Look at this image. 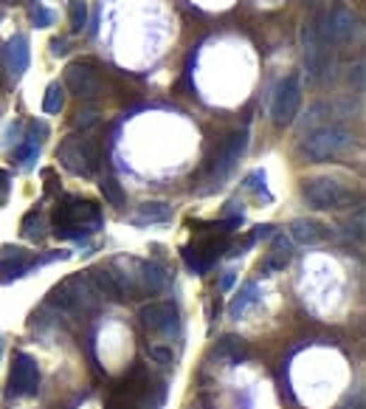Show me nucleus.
Listing matches in <instances>:
<instances>
[{
  "mask_svg": "<svg viewBox=\"0 0 366 409\" xmlns=\"http://www.w3.org/2000/svg\"><path fill=\"white\" fill-rule=\"evenodd\" d=\"M102 212L93 201H82V198H65L54 212V234L57 237H71V240H82L90 237L102 229Z\"/></svg>",
  "mask_w": 366,
  "mask_h": 409,
  "instance_id": "nucleus-1",
  "label": "nucleus"
},
{
  "mask_svg": "<svg viewBox=\"0 0 366 409\" xmlns=\"http://www.w3.org/2000/svg\"><path fill=\"white\" fill-rule=\"evenodd\" d=\"M355 142V136L341 127V125H327V127H319L313 130L305 142H302V156L307 161H327L333 156H341L344 150H350Z\"/></svg>",
  "mask_w": 366,
  "mask_h": 409,
  "instance_id": "nucleus-2",
  "label": "nucleus"
},
{
  "mask_svg": "<svg viewBox=\"0 0 366 409\" xmlns=\"http://www.w3.org/2000/svg\"><path fill=\"white\" fill-rule=\"evenodd\" d=\"M57 159L62 161V167L73 175H82V178H90L99 167V147L93 139L88 136H68L59 150H57Z\"/></svg>",
  "mask_w": 366,
  "mask_h": 409,
  "instance_id": "nucleus-3",
  "label": "nucleus"
},
{
  "mask_svg": "<svg viewBox=\"0 0 366 409\" xmlns=\"http://www.w3.org/2000/svg\"><path fill=\"white\" fill-rule=\"evenodd\" d=\"M48 302L57 305V308H65V311H76V308H93L96 299H93V285L85 274H73L68 277L62 285H57L51 294H48Z\"/></svg>",
  "mask_w": 366,
  "mask_h": 409,
  "instance_id": "nucleus-4",
  "label": "nucleus"
},
{
  "mask_svg": "<svg viewBox=\"0 0 366 409\" xmlns=\"http://www.w3.org/2000/svg\"><path fill=\"white\" fill-rule=\"evenodd\" d=\"M302 48H305V68H307V79L319 82L321 74L330 68V48L327 40L319 34V28L313 23H305L302 28Z\"/></svg>",
  "mask_w": 366,
  "mask_h": 409,
  "instance_id": "nucleus-5",
  "label": "nucleus"
},
{
  "mask_svg": "<svg viewBox=\"0 0 366 409\" xmlns=\"http://www.w3.org/2000/svg\"><path fill=\"white\" fill-rule=\"evenodd\" d=\"M299 108H302V82H299V76H288L279 82V88L273 93V108H271L273 125L276 127L293 125Z\"/></svg>",
  "mask_w": 366,
  "mask_h": 409,
  "instance_id": "nucleus-6",
  "label": "nucleus"
},
{
  "mask_svg": "<svg viewBox=\"0 0 366 409\" xmlns=\"http://www.w3.org/2000/svg\"><path fill=\"white\" fill-rule=\"evenodd\" d=\"M307 204L313 209H341L353 201V195L336 181V178H313V181H305L302 187Z\"/></svg>",
  "mask_w": 366,
  "mask_h": 409,
  "instance_id": "nucleus-7",
  "label": "nucleus"
},
{
  "mask_svg": "<svg viewBox=\"0 0 366 409\" xmlns=\"http://www.w3.org/2000/svg\"><path fill=\"white\" fill-rule=\"evenodd\" d=\"M40 390V367L28 353H14V364H11V376H8V396L25 398V396H37Z\"/></svg>",
  "mask_w": 366,
  "mask_h": 409,
  "instance_id": "nucleus-8",
  "label": "nucleus"
},
{
  "mask_svg": "<svg viewBox=\"0 0 366 409\" xmlns=\"http://www.w3.org/2000/svg\"><path fill=\"white\" fill-rule=\"evenodd\" d=\"M65 85L71 93H76L79 99H93L99 93V76L90 68V62H73L65 71Z\"/></svg>",
  "mask_w": 366,
  "mask_h": 409,
  "instance_id": "nucleus-9",
  "label": "nucleus"
},
{
  "mask_svg": "<svg viewBox=\"0 0 366 409\" xmlns=\"http://www.w3.org/2000/svg\"><path fill=\"white\" fill-rule=\"evenodd\" d=\"M138 319H141V325H144L147 330L170 333V330H175V325H178V311H175V305H170V302H150V305H144V308L138 311Z\"/></svg>",
  "mask_w": 366,
  "mask_h": 409,
  "instance_id": "nucleus-10",
  "label": "nucleus"
},
{
  "mask_svg": "<svg viewBox=\"0 0 366 409\" xmlns=\"http://www.w3.org/2000/svg\"><path fill=\"white\" fill-rule=\"evenodd\" d=\"M31 268H34V260L28 257V251L11 248V246H3V248H0V282H3V285H8L11 280L25 277Z\"/></svg>",
  "mask_w": 366,
  "mask_h": 409,
  "instance_id": "nucleus-11",
  "label": "nucleus"
},
{
  "mask_svg": "<svg viewBox=\"0 0 366 409\" xmlns=\"http://www.w3.org/2000/svg\"><path fill=\"white\" fill-rule=\"evenodd\" d=\"M217 254H220L217 240H200V243L183 248V260L194 274H206L211 268V263L217 260Z\"/></svg>",
  "mask_w": 366,
  "mask_h": 409,
  "instance_id": "nucleus-12",
  "label": "nucleus"
},
{
  "mask_svg": "<svg viewBox=\"0 0 366 409\" xmlns=\"http://www.w3.org/2000/svg\"><path fill=\"white\" fill-rule=\"evenodd\" d=\"M245 147H248V136H245V133H234V136L228 139V144H225L223 156L217 159V167H214V181H225V178L231 175V170H234V167H237V161L242 159Z\"/></svg>",
  "mask_w": 366,
  "mask_h": 409,
  "instance_id": "nucleus-13",
  "label": "nucleus"
},
{
  "mask_svg": "<svg viewBox=\"0 0 366 409\" xmlns=\"http://www.w3.org/2000/svg\"><path fill=\"white\" fill-rule=\"evenodd\" d=\"M327 28H330V37L336 40V42H350L355 34H358V17H355V11L353 8H347V6H338L336 11H333V17H327Z\"/></svg>",
  "mask_w": 366,
  "mask_h": 409,
  "instance_id": "nucleus-14",
  "label": "nucleus"
},
{
  "mask_svg": "<svg viewBox=\"0 0 366 409\" xmlns=\"http://www.w3.org/2000/svg\"><path fill=\"white\" fill-rule=\"evenodd\" d=\"M3 59H6V68L14 74V76H23L25 71H28V59H31V54H28V40L25 37H11L8 42H6V48H3Z\"/></svg>",
  "mask_w": 366,
  "mask_h": 409,
  "instance_id": "nucleus-15",
  "label": "nucleus"
},
{
  "mask_svg": "<svg viewBox=\"0 0 366 409\" xmlns=\"http://www.w3.org/2000/svg\"><path fill=\"white\" fill-rule=\"evenodd\" d=\"M88 280H90V285H93L96 294H102V296H107V299H124V296H122V288H119V280H116V274H113V268L99 265V268H93V271L88 274Z\"/></svg>",
  "mask_w": 366,
  "mask_h": 409,
  "instance_id": "nucleus-16",
  "label": "nucleus"
},
{
  "mask_svg": "<svg viewBox=\"0 0 366 409\" xmlns=\"http://www.w3.org/2000/svg\"><path fill=\"white\" fill-rule=\"evenodd\" d=\"M290 234H293V240H299L305 246H316V243L327 240V229L319 220H307V217L293 220L290 223Z\"/></svg>",
  "mask_w": 366,
  "mask_h": 409,
  "instance_id": "nucleus-17",
  "label": "nucleus"
},
{
  "mask_svg": "<svg viewBox=\"0 0 366 409\" xmlns=\"http://www.w3.org/2000/svg\"><path fill=\"white\" fill-rule=\"evenodd\" d=\"M172 220V209L167 204H141L138 212L133 214L136 226H153V223H170Z\"/></svg>",
  "mask_w": 366,
  "mask_h": 409,
  "instance_id": "nucleus-18",
  "label": "nucleus"
},
{
  "mask_svg": "<svg viewBox=\"0 0 366 409\" xmlns=\"http://www.w3.org/2000/svg\"><path fill=\"white\" fill-rule=\"evenodd\" d=\"M167 285V271L158 263H141V294H158Z\"/></svg>",
  "mask_w": 366,
  "mask_h": 409,
  "instance_id": "nucleus-19",
  "label": "nucleus"
},
{
  "mask_svg": "<svg viewBox=\"0 0 366 409\" xmlns=\"http://www.w3.org/2000/svg\"><path fill=\"white\" fill-rule=\"evenodd\" d=\"M290 240L285 237V234H273V251H271V257L265 260V271H279V268H285L288 263H290Z\"/></svg>",
  "mask_w": 366,
  "mask_h": 409,
  "instance_id": "nucleus-20",
  "label": "nucleus"
},
{
  "mask_svg": "<svg viewBox=\"0 0 366 409\" xmlns=\"http://www.w3.org/2000/svg\"><path fill=\"white\" fill-rule=\"evenodd\" d=\"M256 291H259V285L256 282H245V288L231 299V305H228V316L231 319H240V316H245V311L256 302Z\"/></svg>",
  "mask_w": 366,
  "mask_h": 409,
  "instance_id": "nucleus-21",
  "label": "nucleus"
},
{
  "mask_svg": "<svg viewBox=\"0 0 366 409\" xmlns=\"http://www.w3.org/2000/svg\"><path fill=\"white\" fill-rule=\"evenodd\" d=\"M45 220H42V212L40 209H31L25 217H23V223H20V234L25 237V240H42L45 237Z\"/></svg>",
  "mask_w": 366,
  "mask_h": 409,
  "instance_id": "nucleus-22",
  "label": "nucleus"
},
{
  "mask_svg": "<svg viewBox=\"0 0 366 409\" xmlns=\"http://www.w3.org/2000/svg\"><path fill=\"white\" fill-rule=\"evenodd\" d=\"M214 356H220V359H231V362L237 364V362L245 356V345H242L240 336H223L220 345L214 347Z\"/></svg>",
  "mask_w": 366,
  "mask_h": 409,
  "instance_id": "nucleus-23",
  "label": "nucleus"
},
{
  "mask_svg": "<svg viewBox=\"0 0 366 409\" xmlns=\"http://www.w3.org/2000/svg\"><path fill=\"white\" fill-rule=\"evenodd\" d=\"M62 108H65V88H62L59 82H51V85L45 88V96H42V110H45L48 116H57Z\"/></svg>",
  "mask_w": 366,
  "mask_h": 409,
  "instance_id": "nucleus-24",
  "label": "nucleus"
},
{
  "mask_svg": "<svg viewBox=\"0 0 366 409\" xmlns=\"http://www.w3.org/2000/svg\"><path fill=\"white\" fill-rule=\"evenodd\" d=\"M37 156H40V142H37V136H25V142L14 147V161H17L20 167H25V170L37 161Z\"/></svg>",
  "mask_w": 366,
  "mask_h": 409,
  "instance_id": "nucleus-25",
  "label": "nucleus"
},
{
  "mask_svg": "<svg viewBox=\"0 0 366 409\" xmlns=\"http://www.w3.org/2000/svg\"><path fill=\"white\" fill-rule=\"evenodd\" d=\"M99 192H102V198L107 201L110 206H122L127 204V195H124V190H122V184L113 178V175H107V178H102V184H99Z\"/></svg>",
  "mask_w": 366,
  "mask_h": 409,
  "instance_id": "nucleus-26",
  "label": "nucleus"
},
{
  "mask_svg": "<svg viewBox=\"0 0 366 409\" xmlns=\"http://www.w3.org/2000/svg\"><path fill=\"white\" fill-rule=\"evenodd\" d=\"M68 23H71L73 34H79L88 25V3L85 0H71L68 3Z\"/></svg>",
  "mask_w": 366,
  "mask_h": 409,
  "instance_id": "nucleus-27",
  "label": "nucleus"
},
{
  "mask_svg": "<svg viewBox=\"0 0 366 409\" xmlns=\"http://www.w3.org/2000/svg\"><path fill=\"white\" fill-rule=\"evenodd\" d=\"M245 187H248V190H254L259 198L271 201V192H268V187H265V170H254V173L245 178Z\"/></svg>",
  "mask_w": 366,
  "mask_h": 409,
  "instance_id": "nucleus-28",
  "label": "nucleus"
},
{
  "mask_svg": "<svg viewBox=\"0 0 366 409\" xmlns=\"http://www.w3.org/2000/svg\"><path fill=\"white\" fill-rule=\"evenodd\" d=\"M31 23L37 25V28H48L51 23H54V11H48V8H42L40 3L31 8Z\"/></svg>",
  "mask_w": 366,
  "mask_h": 409,
  "instance_id": "nucleus-29",
  "label": "nucleus"
},
{
  "mask_svg": "<svg viewBox=\"0 0 366 409\" xmlns=\"http://www.w3.org/2000/svg\"><path fill=\"white\" fill-rule=\"evenodd\" d=\"M150 359H155L158 364H172V350H170V347L153 345V347H150Z\"/></svg>",
  "mask_w": 366,
  "mask_h": 409,
  "instance_id": "nucleus-30",
  "label": "nucleus"
},
{
  "mask_svg": "<svg viewBox=\"0 0 366 409\" xmlns=\"http://www.w3.org/2000/svg\"><path fill=\"white\" fill-rule=\"evenodd\" d=\"M96 119H99V116H96L93 108H85V110L76 113V125H79V127H90V125H96Z\"/></svg>",
  "mask_w": 366,
  "mask_h": 409,
  "instance_id": "nucleus-31",
  "label": "nucleus"
},
{
  "mask_svg": "<svg viewBox=\"0 0 366 409\" xmlns=\"http://www.w3.org/2000/svg\"><path fill=\"white\" fill-rule=\"evenodd\" d=\"M51 54H54V57H65V54H68V40H62V37L51 40Z\"/></svg>",
  "mask_w": 366,
  "mask_h": 409,
  "instance_id": "nucleus-32",
  "label": "nucleus"
},
{
  "mask_svg": "<svg viewBox=\"0 0 366 409\" xmlns=\"http://www.w3.org/2000/svg\"><path fill=\"white\" fill-rule=\"evenodd\" d=\"M350 79H355V88H358V93H361V91H364V65H361V62L355 65V74H353Z\"/></svg>",
  "mask_w": 366,
  "mask_h": 409,
  "instance_id": "nucleus-33",
  "label": "nucleus"
},
{
  "mask_svg": "<svg viewBox=\"0 0 366 409\" xmlns=\"http://www.w3.org/2000/svg\"><path fill=\"white\" fill-rule=\"evenodd\" d=\"M273 234V226H256V231L251 234V243L254 240H262V237H271Z\"/></svg>",
  "mask_w": 366,
  "mask_h": 409,
  "instance_id": "nucleus-34",
  "label": "nucleus"
},
{
  "mask_svg": "<svg viewBox=\"0 0 366 409\" xmlns=\"http://www.w3.org/2000/svg\"><path fill=\"white\" fill-rule=\"evenodd\" d=\"M341 409H364V398H361V396H355V398H350V401H347Z\"/></svg>",
  "mask_w": 366,
  "mask_h": 409,
  "instance_id": "nucleus-35",
  "label": "nucleus"
},
{
  "mask_svg": "<svg viewBox=\"0 0 366 409\" xmlns=\"http://www.w3.org/2000/svg\"><path fill=\"white\" fill-rule=\"evenodd\" d=\"M231 282H234V271H225V274H223L220 288H223V291H228V288H231Z\"/></svg>",
  "mask_w": 366,
  "mask_h": 409,
  "instance_id": "nucleus-36",
  "label": "nucleus"
},
{
  "mask_svg": "<svg viewBox=\"0 0 366 409\" xmlns=\"http://www.w3.org/2000/svg\"><path fill=\"white\" fill-rule=\"evenodd\" d=\"M0 359H3V336H0Z\"/></svg>",
  "mask_w": 366,
  "mask_h": 409,
  "instance_id": "nucleus-37",
  "label": "nucleus"
},
{
  "mask_svg": "<svg viewBox=\"0 0 366 409\" xmlns=\"http://www.w3.org/2000/svg\"><path fill=\"white\" fill-rule=\"evenodd\" d=\"M3 3H6V6H11V3H20V0H3Z\"/></svg>",
  "mask_w": 366,
  "mask_h": 409,
  "instance_id": "nucleus-38",
  "label": "nucleus"
},
{
  "mask_svg": "<svg viewBox=\"0 0 366 409\" xmlns=\"http://www.w3.org/2000/svg\"><path fill=\"white\" fill-rule=\"evenodd\" d=\"M268 3H276V0H268Z\"/></svg>",
  "mask_w": 366,
  "mask_h": 409,
  "instance_id": "nucleus-39",
  "label": "nucleus"
},
{
  "mask_svg": "<svg viewBox=\"0 0 366 409\" xmlns=\"http://www.w3.org/2000/svg\"><path fill=\"white\" fill-rule=\"evenodd\" d=\"M310 3H313V0H310Z\"/></svg>",
  "mask_w": 366,
  "mask_h": 409,
  "instance_id": "nucleus-40",
  "label": "nucleus"
},
{
  "mask_svg": "<svg viewBox=\"0 0 366 409\" xmlns=\"http://www.w3.org/2000/svg\"><path fill=\"white\" fill-rule=\"evenodd\" d=\"M34 3H37V0H34Z\"/></svg>",
  "mask_w": 366,
  "mask_h": 409,
  "instance_id": "nucleus-41",
  "label": "nucleus"
}]
</instances>
